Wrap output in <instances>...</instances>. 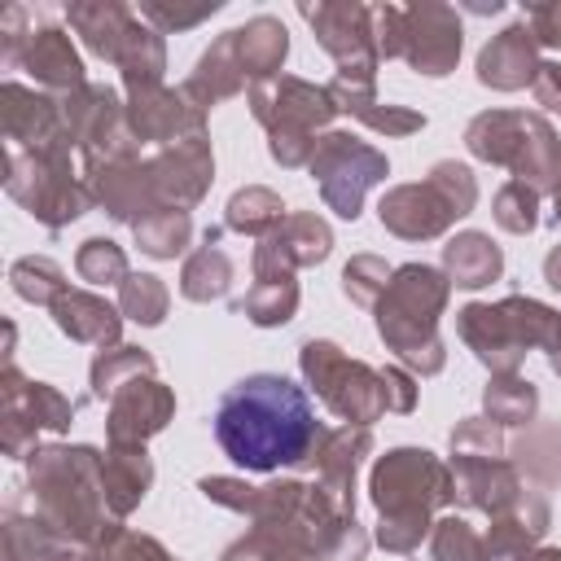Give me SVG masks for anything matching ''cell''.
I'll return each instance as SVG.
<instances>
[{
    "label": "cell",
    "mask_w": 561,
    "mask_h": 561,
    "mask_svg": "<svg viewBox=\"0 0 561 561\" xmlns=\"http://www.w3.org/2000/svg\"><path fill=\"white\" fill-rule=\"evenodd\" d=\"M324 434L307 390L280 373H250L215 403V438L224 456L250 473L316 465Z\"/></svg>",
    "instance_id": "cell-1"
},
{
    "label": "cell",
    "mask_w": 561,
    "mask_h": 561,
    "mask_svg": "<svg viewBox=\"0 0 561 561\" xmlns=\"http://www.w3.org/2000/svg\"><path fill=\"white\" fill-rule=\"evenodd\" d=\"M368 495L377 504V543L386 552H416L434 526V513L451 504V465L425 447H394L377 456Z\"/></svg>",
    "instance_id": "cell-2"
},
{
    "label": "cell",
    "mask_w": 561,
    "mask_h": 561,
    "mask_svg": "<svg viewBox=\"0 0 561 561\" xmlns=\"http://www.w3.org/2000/svg\"><path fill=\"white\" fill-rule=\"evenodd\" d=\"M96 447H35L26 456L35 517L70 543H92L105 526V478Z\"/></svg>",
    "instance_id": "cell-3"
},
{
    "label": "cell",
    "mask_w": 561,
    "mask_h": 561,
    "mask_svg": "<svg viewBox=\"0 0 561 561\" xmlns=\"http://www.w3.org/2000/svg\"><path fill=\"white\" fill-rule=\"evenodd\" d=\"M456 329L491 373H517L530 351H543L548 368L561 377V311L539 298L508 294L500 302H469L456 311Z\"/></svg>",
    "instance_id": "cell-4"
},
{
    "label": "cell",
    "mask_w": 561,
    "mask_h": 561,
    "mask_svg": "<svg viewBox=\"0 0 561 561\" xmlns=\"http://www.w3.org/2000/svg\"><path fill=\"white\" fill-rule=\"evenodd\" d=\"M447 298H451L447 272H438L430 263H403V267H394L386 294L373 307L381 342L421 377H434L447 364V351L438 337V316H443Z\"/></svg>",
    "instance_id": "cell-5"
},
{
    "label": "cell",
    "mask_w": 561,
    "mask_h": 561,
    "mask_svg": "<svg viewBox=\"0 0 561 561\" xmlns=\"http://www.w3.org/2000/svg\"><path fill=\"white\" fill-rule=\"evenodd\" d=\"M465 145L473 158L491 167H508L517 184L543 193L561 188V140L543 114L526 110H482L465 127Z\"/></svg>",
    "instance_id": "cell-6"
},
{
    "label": "cell",
    "mask_w": 561,
    "mask_h": 561,
    "mask_svg": "<svg viewBox=\"0 0 561 561\" xmlns=\"http://www.w3.org/2000/svg\"><path fill=\"white\" fill-rule=\"evenodd\" d=\"M250 114L267 127V153L280 167H307L316 153V131L329 127L337 114L329 88L294 79V75H272L263 83L245 88Z\"/></svg>",
    "instance_id": "cell-7"
},
{
    "label": "cell",
    "mask_w": 561,
    "mask_h": 561,
    "mask_svg": "<svg viewBox=\"0 0 561 561\" xmlns=\"http://www.w3.org/2000/svg\"><path fill=\"white\" fill-rule=\"evenodd\" d=\"M478 202V180L465 162H434L430 175L421 184H394L390 193H381L377 215L381 228H390L403 241H430L443 237L456 219H465Z\"/></svg>",
    "instance_id": "cell-8"
},
{
    "label": "cell",
    "mask_w": 561,
    "mask_h": 561,
    "mask_svg": "<svg viewBox=\"0 0 561 561\" xmlns=\"http://www.w3.org/2000/svg\"><path fill=\"white\" fill-rule=\"evenodd\" d=\"M522 473L504 456L500 425L486 416H465L451 430V500L478 513H504L522 495Z\"/></svg>",
    "instance_id": "cell-9"
},
{
    "label": "cell",
    "mask_w": 561,
    "mask_h": 561,
    "mask_svg": "<svg viewBox=\"0 0 561 561\" xmlns=\"http://www.w3.org/2000/svg\"><path fill=\"white\" fill-rule=\"evenodd\" d=\"M298 368L307 377V386L324 399V408L333 416H342L346 425H373L377 416L390 412L386 399V373L368 368L364 359H351L337 342L329 337H311L298 351Z\"/></svg>",
    "instance_id": "cell-10"
},
{
    "label": "cell",
    "mask_w": 561,
    "mask_h": 561,
    "mask_svg": "<svg viewBox=\"0 0 561 561\" xmlns=\"http://www.w3.org/2000/svg\"><path fill=\"white\" fill-rule=\"evenodd\" d=\"M0 44H4V66L9 70H26L44 92L70 96V92H79L88 83L70 35L57 22H48L39 9L9 4L4 18H0Z\"/></svg>",
    "instance_id": "cell-11"
},
{
    "label": "cell",
    "mask_w": 561,
    "mask_h": 561,
    "mask_svg": "<svg viewBox=\"0 0 561 561\" xmlns=\"http://www.w3.org/2000/svg\"><path fill=\"white\" fill-rule=\"evenodd\" d=\"M4 188L18 197L44 228H66L92 206L88 175L70 167V149L57 153H26L4 145Z\"/></svg>",
    "instance_id": "cell-12"
},
{
    "label": "cell",
    "mask_w": 561,
    "mask_h": 561,
    "mask_svg": "<svg viewBox=\"0 0 561 561\" xmlns=\"http://www.w3.org/2000/svg\"><path fill=\"white\" fill-rule=\"evenodd\" d=\"M307 171L320 184V197L337 219H359L364 193L390 175V162L377 145L359 140L351 131H324L316 140V153H311Z\"/></svg>",
    "instance_id": "cell-13"
},
{
    "label": "cell",
    "mask_w": 561,
    "mask_h": 561,
    "mask_svg": "<svg viewBox=\"0 0 561 561\" xmlns=\"http://www.w3.org/2000/svg\"><path fill=\"white\" fill-rule=\"evenodd\" d=\"M61 118H66L70 145L83 158V171L140 153V140L131 136V123H127V101L105 83H83L79 92L61 96Z\"/></svg>",
    "instance_id": "cell-14"
},
{
    "label": "cell",
    "mask_w": 561,
    "mask_h": 561,
    "mask_svg": "<svg viewBox=\"0 0 561 561\" xmlns=\"http://www.w3.org/2000/svg\"><path fill=\"white\" fill-rule=\"evenodd\" d=\"M75 421V403L48 386V381H26L18 373V364H4V386H0V447L13 460H26L35 447L39 430H70Z\"/></svg>",
    "instance_id": "cell-15"
},
{
    "label": "cell",
    "mask_w": 561,
    "mask_h": 561,
    "mask_svg": "<svg viewBox=\"0 0 561 561\" xmlns=\"http://www.w3.org/2000/svg\"><path fill=\"white\" fill-rule=\"evenodd\" d=\"M302 18L311 22L320 48L337 61L342 79H359L373 83L377 75V39H373V9L355 4V0H320V4H302Z\"/></svg>",
    "instance_id": "cell-16"
},
{
    "label": "cell",
    "mask_w": 561,
    "mask_h": 561,
    "mask_svg": "<svg viewBox=\"0 0 561 561\" xmlns=\"http://www.w3.org/2000/svg\"><path fill=\"white\" fill-rule=\"evenodd\" d=\"M0 127H4L9 149H26V153L75 149L70 131H66V118H61V96L22 88L13 79L0 88Z\"/></svg>",
    "instance_id": "cell-17"
},
{
    "label": "cell",
    "mask_w": 561,
    "mask_h": 561,
    "mask_svg": "<svg viewBox=\"0 0 561 561\" xmlns=\"http://www.w3.org/2000/svg\"><path fill=\"white\" fill-rule=\"evenodd\" d=\"M171 416H175V390L162 386L153 373L131 377L110 399V416H105L110 447H145L153 434L167 430Z\"/></svg>",
    "instance_id": "cell-18"
},
{
    "label": "cell",
    "mask_w": 561,
    "mask_h": 561,
    "mask_svg": "<svg viewBox=\"0 0 561 561\" xmlns=\"http://www.w3.org/2000/svg\"><path fill=\"white\" fill-rule=\"evenodd\" d=\"M408 35H403V61L416 70V75H430V79H443L456 70L460 61V18L451 4H434V0H421V4H408Z\"/></svg>",
    "instance_id": "cell-19"
},
{
    "label": "cell",
    "mask_w": 561,
    "mask_h": 561,
    "mask_svg": "<svg viewBox=\"0 0 561 561\" xmlns=\"http://www.w3.org/2000/svg\"><path fill=\"white\" fill-rule=\"evenodd\" d=\"M127 123L140 145H175L184 136H202L206 110H197L184 88H127Z\"/></svg>",
    "instance_id": "cell-20"
},
{
    "label": "cell",
    "mask_w": 561,
    "mask_h": 561,
    "mask_svg": "<svg viewBox=\"0 0 561 561\" xmlns=\"http://www.w3.org/2000/svg\"><path fill=\"white\" fill-rule=\"evenodd\" d=\"M83 175H88L92 202L105 206V215L118 219V224H140L153 206H162L158 184H153V171H149V158H140V153H127V158L88 167Z\"/></svg>",
    "instance_id": "cell-21"
},
{
    "label": "cell",
    "mask_w": 561,
    "mask_h": 561,
    "mask_svg": "<svg viewBox=\"0 0 561 561\" xmlns=\"http://www.w3.org/2000/svg\"><path fill=\"white\" fill-rule=\"evenodd\" d=\"M149 171H153V184H158V197L162 206H197L215 180V158H210V140L206 131L202 136H184L167 149H158L149 158Z\"/></svg>",
    "instance_id": "cell-22"
},
{
    "label": "cell",
    "mask_w": 561,
    "mask_h": 561,
    "mask_svg": "<svg viewBox=\"0 0 561 561\" xmlns=\"http://www.w3.org/2000/svg\"><path fill=\"white\" fill-rule=\"evenodd\" d=\"M548 500L539 491H522L504 513H495L491 530L482 535L478 561H530L535 543L548 535Z\"/></svg>",
    "instance_id": "cell-23"
},
{
    "label": "cell",
    "mask_w": 561,
    "mask_h": 561,
    "mask_svg": "<svg viewBox=\"0 0 561 561\" xmlns=\"http://www.w3.org/2000/svg\"><path fill=\"white\" fill-rule=\"evenodd\" d=\"M368 451H373L368 425H337L324 434V443L316 451V486L346 513H355V473Z\"/></svg>",
    "instance_id": "cell-24"
},
{
    "label": "cell",
    "mask_w": 561,
    "mask_h": 561,
    "mask_svg": "<svg viewBox=\"0 0 561 561\" xmlns=\"http://www.w3.org/2000/svg\"><path fill=\"white\" fill-rule=\"evenodd\" d=\"M245 320H254L259 329H276V324H289L294 311H298V280H294V267H285L276 254L259 250L254 245V285L245 289V298L232 302Z\"/></svg>",
    "instance_id": "cell-25"
},
{
    "label": "cell",
    "mask_w": 561,
    "mask_h": 561,
    "mask_svg": "<svg viewBox=\"0 0 561 561\" xmlns=\"http://www.w3.org/2000/svg\"><path fill=\"white\" fill-rule=\"evenodd\" d=\"M539 70V44L526 31V22L504 26L500 35L486 39V48L478 53V83L495 88V92H517L530 88Z\"/></svg>",
    "instance_id": "cell-26"
},
{
    "label": "cell",
    "mask_w": 561,
    "mask_h": 561,
    "mask_svg": "<svg viewBox=\"0 0 561 561\" xmlns=\"http://www.w3.org/2000/svg\"><path fill=\"white\" fill-rule=\"evenodd\" d=\"M53 324L70 337V342H83V346H96V351H110L118 346V333H123V311L110 307L101 294H88V289H66L53 307Z\"/></svg>",
    "instance_id": "cell-27"
},
{
    "label": "cell",
    "mask_w": 561,
    "mask_h": 561,
    "mask_svg": "<svg viewBox=\"0 0 561 561\" xmlns=\"http://www.w3.org/2000/svg\"><path fill=\"white\" fill-rule=\"evenodd\" d=\"M180 88H184V96H188L197 110H210V105L237 96L241 88H250V79H245V70H241V57H237L232 31H224V35L197 57V70H193Z\"/></svg>",
    "instance_id": "cell-28"
},
{
    "label": "cell",
    "mask_w": 561,
    "mask_h": 561,
    "mask_svg": "<svg viewBox=\"0 0 561 561\" xmlns=\"http://www.w3.org/2000/svg\"><path fill=\"white\" fill-rule=\"evenodd\" d=\"M259 250H267V254H276L285 267H316V263H324L329 259V250H333V232H329V224L320 219V215H285L280 219V228L276 232H267L263 241H259Z\"/></svg>",
    "instance_id": "cell-29"
},
{
    "label": "cell",
    "mask_w": 561,
    "mask_h": 561,
    "mask_svg": "<svg viewBox=\"0 0 561 561\" xmlns=\"http://www.w3.org/2000/svg\"><path fill=\"white\" fill-rule=\"evenodd\" d=\"M101 478H105V504L114 517H127L131 508H140V500L153 486V460L145 447H110L101 460Z\"/></svg>",
    "instance_id": "cell-30"
},
{
    "label": "cell",
    "mask_w": 561,
    "mask_h": 561,
    "mask_svg": "<svg viewBox=\"0 0 561 561\" xmlns=\"http://www.w3.org/2000/svg\"><path fill=\"white\" fill-rule=\"evenodd\" d=\"M66 22L83 35V44H88L101 61L114 66L118 44H123V35L131 31L136 13H131L127 4H118V0H75V4L66 9Z\"/></svg>",
    "instance_id": "cell-31"
},
{
    "label": "cell",
    "mask_w": 561,
    "mask_h": 561,
    "mask_svg": "<svg viewBox=\"0 0 561 561\" xmlns=\"http://www.w3.org/2000/svg\"><path fill=\"white\" fill-rule=\"evenodd\" d=\"M443 267H447V280L456 289H482L491 280H500L504 272V254L500 245L486 237V232H456L447 245H443Z\"/></svg>",
    "instance_id": "cell-32"
},
{
    "label": "cell",
    "mask_w": 561,
    "mask_h": 561,
    "mask_svg": "<svg viewBox=\"0 0 561 561\" xmlns=\"http://www.w3.org/2000/svg\"><path fill=\"white\" fill-rule=\"evenodd\" d=\"M224 228H206L202 232V245L184 259V272H180V294L188 302H215L232 289V259L228 250L219 245Z\"/></svg>",
    "instance_id": "cell-33"
},
{
    "label": "cell",
    "mask_w": 561,
    "mask_h": 561,
    "mask_svg": "<svg viewBox=\"0 0 561 561\" xmlns=\"http://www.w3.org/2000/svg\"><path fill=\"white\" fill-rule=\"evenodd\" d=\"M232 39H237V57H241V70H245L250 83H263V79L280 75V61L289 53V35L276 18H267V13L250 18L245 26L232 31Z\"/></svg>",
    "instance_id": "cell-34"
},
{
    "label": "cell",
    "mask_w": 561,
    "mask_h": 561,
    "mask_svg": "<svg viewBox=\"0 0 561 561\" xmlns=\"http://www.w3.org/2000/svg\"><path fill=\"white\" fill-rule=\"evenodd\" d=\"M114 66L123 70V88H153V83H162V70H167L162 31H153V26H145V22L136 18L131 31H127L123 44H118Z\"/></svg>",
    "instance_id": "cell-35"
},
{
    "label": "cell",
    "mask_w": 561,
    "mask_h": 561,
    "mask_svg": "<svg viewBox=\"0 0 561 561\" xmlns=\"http://www.w3.org/2000/svg\"><path fill=\"white\" fill-rule=\"evenodd\" d=\"M482 408L491 425H530L539 412V390L522 373H491V386L482 390Z\"/></svg>",
    "instance_id": "cell-36"
},
{
    "label": "cell",
    "mask_w": 561,
    "mask_h": 561,
    "mask_svg": "<svg viewBox=\"0 0 561 561\" xmlns=\"http://www.w3.org/2000/svg\"><path fill=\"white\" fill-rule=\"evenodd\" d=\"M280 219H285V202L272 188H263V184H250V188L232 193L228 210H224V228H232L241 237H259V241L267 232H276Z\"/></svg>",
    "instance_id": "cell-37"
},
{
    "label": "cell",
    "mask_w": 561,
    "mask_h": 561,
    "mask_svg": "<svg viewBox=\"0 0 561 561\" xmlns=\"http://www.w3.org/2000/svg\"><path fill=\"white\" fill-rule=\"evenodd\" d=\"M131 232H136V245H140L145 254H153V259H175V254L188 250L193 219H188V210H180V206H153L140 224H131Z\"/></svg>",
    "instance_id": "cell-38"
},
{
    "label": "cell",
    "mask_w": 561,
    "mask_h": 561,
    "mask_svg": "<svg viewBox=\"0 0 561 561\" xmlns=\"http://www.w3.org/2000/svg\"><path fill=\"white\" fill-rule=\"evenodd\" d=\"M158 364H153V355L149 351H140V346H110V351H96V359H92V368H88V381H92V399H114V390L118 386H127L131 377H145V373H153Z\"/></svg>",
    "instance_id": "cell-39"
},
{
    "label": "cell",
    "mask_w": 561,
    "mask_h": 561,
    "mask_svg": "<svg viewBox=\"0 0 561 561\" xmlns=\"http://www.w3.org/2000/svg\"><path fill=\"white\" fill-rule=\"evenodd\" d=\"M517 473H530L543 486H561V425H539L530 430L517 451H513Z\"/></svg>",
    "instance_id": "cell-40"
},
{
    "label": "cell",
    "mask_w": 561,
    "mask_h": 561,
    "mask_svg": "<svg viewBox=\"0 0 561 561\" xmlns=\"http://www.w3.org/2000/svg\"><path fill=\"white\" fill-rule=\"evenodd\" d=\"M9 285H13L18 298L39 302V307H53V302L70 289V285H66V272H61L53 259H44V254H26V259H18V263L9 267Z\"/></svg>",
    "instance_id": "cell-41"
},
{
    "label": "cell",
    "mask_w": 561,
    "mask_h": 561,
    "mask_svg": "<svg viewBox=\"0 0 561 561\" xmlns=\"http://www.w3.org/2000/svg\"><path fill=\"white\" fill-rule=\"evenodd\" d=\"M88 557L92 561H175L153 535L127 530V526H114V522L101 526V535L88 543Z\"/></svg>",
    "instance_id": "cell-42"
},
{
    "label": "cell",
    "mask_w": 561,
    "mask_h": 561,
    "mask_svg": "<svg viewBox=\"0 0 561 561\" xmlns=\"http://www.w3.org/2000/svg\"><path fill=\"white\" fill-rule=\"evenodd\" d=\"M167 307H171V294L167 285L153 276V272H131L123 285H118V311L136 324H162L167 320Z\"/></svg>",
    "instance_id": "cell-43"
},
{
    "label": "cell",
    "mask_w": 561,
    "mask_h": 561,
    "mask_svg": "<svg viewBox=\"0 0 561 561\" xmlns=\"http://www.w3.org/2000/svg\"><path fill=\"white\" fill-rule=\"evenodd\" d=\"M482 539L465 517H438L425 535V548H416V561H478Z\"/></svg>",
    "instance_id": "cell-44"
},
{
    "label": "cell",
    "mask_w": 561,
    "mask_h": 561,
    "mask_svg": "<svg viewBox=\"0 0 561 561\" xmlns=\"http://www.w3.org/2000/svg\"><path fill=\"white\" fill-rule=\"evenodd\" d=\"M75 272H79V280H88V285H123V280L131 276L123 245L110 241V237H88V241L79 245V254H75Z\"/></svg>",
    "instance_id": "cell-45"
},
{
    "label": "cell",
    "mask_w": 561,
    "mask_h": 561,
    "mask_svg": "<svg viewBox=\"0 0 561 561\" xmlns=\"http://www.w3.org/2000/svg\"><path fill=\"white\" fill-rule=\"evenodd\" d=\"M394 267L377 254H355L346 267H342V294L355 302V307H377V298L386 294Z\"/></svg>",
    "instance_id": "cell-46"
},
{
    "label": "cell",
    "mask_w": 561,
    "mask_h": 561,
    "mask_svg": "<svg viewBox=\"0 0 561 561\" xmlns=\"http://www.w3.org/2000/svg\"><path fill=\"white\" fill-rule=\"evenodd\" d=\"M495 224L504 228V232H517V237H526V232H535L539 228V193L535 188H526V184H517V180H508L500 193H495Z\"/></svg>",
    "instance_id": "cell-47"
},
{
    "label": "cell",
    "mask_w": 561,
    "mask_h": 561,
    "mask_svg": "<svg viewBox=\"0 0 561 561\" xmlns=\"http://www.w3.org/2000/svg\"><path fill=\"white\" fill-rule=\"evenodd\" d=\"M351 118H359L364 127H373V131H381V136H412V131L425 127V114L403 110V105H381V101L359 105Z\"/></svg>",
    "instance_id": "cell-48"
},
{
    "label": "cell",
    "mask_w": 561,
    "mask_h": 561,
    "mask_svg": "<svg viewBox=\"0 0 561 561\" xmlns=\"http://www.w3.org/2000/svg\"><path fill=\"white\" fill-rule=\"evenodd\" d=\"M210 13H219V0H206V4H193V9L162 4V0H140V18L153 22V31H188V26L206 22Z\"/></svg>",
    "instance_id": "cell-49"
},
{
    "label": "cell",
    "mask_w": 561,
    "mask_h": 561,
    "mask_svg": "<svg viewBox=\"0 0 561 561\" xmlns=\"http://www.w3.org/2000/svg\"><path fill=\"white\" fill-rule=\"evenodd\" d=\"M224 561H307V557H298L294 548H285V543L272 539L267 530H250V535H241V539L224 552Z\"/></svg>",
    "instance_id": "cell-50"
},
{
    "label": "cell",
    "mask_w": 561,
    "mask_h": 561,
    "mask_svg": "<svg viewBox=\"0 0 561 561\" xmlns=\"http://www.w3.org/2000/svg\"><path fill=\"white\" fill-rule=\"evenodd\" d=\"M522 22H526V31L535 35V44H539V48H561V0L526 4Z\"/></svg>",
    "instance_id": "cell-51"
},
{
    "label": "cell",
    "mask_w": 561,
    "mask_h": 561,
    "mask_svg": "<svg viewBox=\"0 0 561 561\" xmlns=\"http://www.w3.org/2000/svg\"><path fill=\"white\" fill-rule=\"evenodd\" d=\"M364 552H368V535H364V526L351 517V522L324 543V552H320L316 561H364Z\"/></svg>",
    "instance_id": "cell-52"
},
{
    "label": "cell",
    "mask_w": 561,
    "mask_h": 561,
    "mask_svg": "<svg viewBox=\"0 0 561 561\" xmlns=\"http://www.w3.org/2000/svg\"><path fill=\"white\" fill-rule=\"evenodd\" d=\"M530 92H535V101H539L543 110L561 114V61H539Z\"/></svg>",
    "instance_id": "cell-53"
},
{
    "label": "cell",
    "mask_w": 561,
    "mask_h": 561,
    "mask_svg": "<svg viewBox=\"0 0 561 561\" xmlns=\"http://www.w3.org/2000/svg\"><path fill=\"white\" fill-rule=\"evenodd\" d=\"M386 373V399H390V412H412L416 408V386L403 368H381Z\"/></svg>",
    "instance_id": "cell-54"
},
{
    "label": "cell",
    "mask_w": 561,
    "mask_h": 561,
    "mask_svg": "<svg viewBox=\"0 0 561 561\" xmlns=\"http://www.w3.org/2000/svg\"><path fill=\"white\" fill-rule=\"evenodd\" d=\"M543 280H548L552 289H561V245L548 250V259H543Z\"/></svg>",
    "instance_id": "cell-55"
},
{
    "label": "cell",
    "mask_w": 561,
    "mask_h": 561,
    "mask_svg": "<svg viewBox=\"0 0 561 561\" xmlns=\"http://www.w3.org/2000/svg\"><path fill=\"white\" fill-rule=\"evenodd\" d=\"M530 561H561V548H539Z\"/></svg>",
    "instance_id": "cell-56"
},
{
    "label": "cell",
    "mask_w": 561,
    "mask_h": 561,
    "mask_svg": "<svg viewBox=\"0 0 561 561\" xmlns=\"http://www.w3.org/2000/svg\"><path fill=\"white\" fill-rule=\"evenodd\" d=\"M552 206H557V210H552V215H557V224H561V188H557V193H552Z\"/></svg>",
    "instance_id": "cell-57"
}]
</instances>
